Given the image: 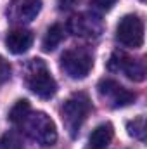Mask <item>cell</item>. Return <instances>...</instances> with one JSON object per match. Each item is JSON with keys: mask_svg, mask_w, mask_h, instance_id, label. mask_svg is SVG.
<instances>
[{"mask_svg": "<svg viewBox=\"0 0 147 149\" xmlns=\"http://www.w3.org/2000/svg\"><path fill=\"white\" fill-rule=\"evenodd\" d=\"M0 149H23V141L17 132L9 130L0 135Z\"/></svg>", "mask_w": 147, "mask_h": 149, "instance_id": "4fadbf2b", "label": "cell"}, {"mask_svg": "<svg viewBox=\"0 0 147 149\" xmlns=\"http://www.w3.org/2000/svg\"><path fill=\"white\" fill-rule=\"evenodd\" d=\"M26 87L42 99H50L57 92V81L42 59H31L24 68Z\"/></svg>", "mask_w": 147, "mask_h": 149, "instance_id": "7a4b0ae2", "label": "cell"}, {"mask_svg": "<svg viewBox=\"0 0 147 149\" xmlns=\"http://www.w3.org/2000/svg\"><path fill=\"white\" fill-rule=\"evenodd\" d=\"M118 0H92V5L97 9V10H102V12H107L111 10L114 5H116Z\"/></svg>", "mask_w": 147, "mask_h": 149, "instance_id": "2e32d148", "label": "cell"}, {"mask_svg": "<svg viewBox=\"0 0 147 149\" xmlns=\"http://www.w3.org/2000/svg\"><path fill=\"white\" fill-rule=\"evenodd\" d=\"M94 68V54L85 47L68 49L61 56V70L73 80H83Z\"/></svg>", "mask_w": 147, "mask_h": 149, "instance_id": "277c9868", "label": "cell"}, {"mask_svg": "<svg viewBox=\"0 0 147 149\" xmlns=\"http://www.w3.org/2000/svg\"><path fill=\"white\" fill-rule=\"evenodd\" d=\"M126 128H128V134H130L133 139L144 141V137H146V125H144V116H139V118H135L133 121H128Z\"/></svg>", "mask_w": 147, "mask_h": 149, "instance_id": "5bb4252c", "label": "cell"}, {"mask_svg": "<svg viewBox=\"0 0 147 149\" xmlns=\"http://www.w3.org/2000/svg\"><path fill=\"white\" fill-rule=\"evenodd\" d=\"M42 10V0H12L7 7V19L12 24H28Z\"/></svg>", "mask_w": 147, "mask_h": 149, "instance_id": "9c48e42d", "label": "cell"}, {"mask_svg": "<svg viewBox=\"0 0 147 149\" xmlns=\"http://www.w3.org/2000/svg\"><path fill=\"white\" fill-rule=\"evenodd\" d=\"M114 137V127L111 123H102L94 128V132L88 137V148L90 149H106Z\"/></svg>", "mask_w": 147, "mask_h": 149, "instance_id": "8fae6325", "label": "cell"}, {"mask_svg": "<svg viewBox=\"0 0 147 149\" xmlns=\"http://www.w3.org/2000/svg\"><path fill=\"white\" fill-rule=\"evenodd\" d=\"M68 30L74 37L81 38H97L102 33V21L99 16L90 12H81L73 16L68 21Z\"/></svg>", "mask_w": 147, "mask_h": 149, "instance_id": "ba28073f", "label": "cell"}, {"mask_svg": "<svg viewBox=\"0 0 147 149\" xmlns=\"http://www.w3.org/2000/svg\"><path fill=\"white\" fill-rule=\"evenodd\" d=\"M116 40L128 49H139L144 43V23L137 14H126L116 26Z\"/></svg>", "mask_w": 147, "mask_h": 149, "instance_id": "8992f818", "label": "cell"}, {"mask_svg": "<svg viewBox=\"0 0 147 149\" xmlns=\"http://www.w3.org/2000/svg\"><path fill=\"white\" fill-rule=\"evenodd\" d=\"M10 73H12V70H10V64L0 56V87L5 83V81H9V78H10Z\"/></svg>", "mask_w": 147, "mask_h": 149, "instance_id": "9a60e30c", "label": "cell"}, {"mask_svg": "<svg viewBox=\"0 0 147 149\" xmlns=\"http://www.w3.org/2000/svg\"><path fill=\"white\" fill-rule=\"evenodd\" d=\"M107 70L112 73H123L132 81H144L146 78V66L142 59L130 57L121 52H114L107 63Z\"/></svg>", "mask_w": 147, "mask_h": 149, "instance_id": "52a82bcc", "label": "cell"}, {"mask_svg": "<svg viewBox=\"0 0 147 149\" xmlns=\"http://www.w3.org/2000/svg\"><path fill=\"white\" fill-rule=\"evenodd\" d=\"M33 33L26 28H16L12 31L7 33L5 37V45L9 49V52L12 54H24L30 50V47L33 45Z\"/></svg>", "mask_w": 147, "mask_h": 149, "instance_id": "30bf717a", "label": "cell"}, {"mask_svg": "<svg viewBox=\"0 0 147 149\" xmlns=\"http://www.w3.org/2000/svg\"><path fill=\"white\" fill-rule=\"evenodd\" d=\"M142 2H144V0H142Z\"/></svg>", "mask_w": 147, "mask_h": 149, "instance_id": "ac0fdd59", "label": "cell"}, {"mask_svg": "<svg viewBox=\"0 0 147 149\" xmlns=\"http://www.w3.org/2000/svg\"><path fill=\"white\" fill-rule=\"evenodd\" d=\"M9 121L40 146H52L57 141V128L52 118L43 111H33L26 99H21L12 106Z\"/></svg>", "mask_w": 147, "mask_h": 149, "instance_id": "6da1fadb", "label": "cell"}, {"mask_svg": "<svg viewBox=\"0 0 147 149\" xmlns=\"http://www.w3.org/2000/svg\"><path fill=\"white\" fill-rule=\"evenodd\" d=\"M64 38H66V28H64L62 24L55 23V24H52V26L47 30L45 37L42 40V49H43L45 52H52V50H55V49L62 43Z\"/></svg>", "mask_w": 147, "mask_h": 149, "instance_id": "7c38bea8", "label": "cell"}, {"mask_svg": "<svg viewBox=\"0 0 147 149\" xmlns=\"http://www.w3.org/2000/svg\"><path fill=\"white\" fill-rule=\"evenodd\" d=\"M97 92H99V97L112 109L130 106L137 99L135 92L128 90L126 87H123L119 81H116L112 78H102L97 85Z\"/></svg>", "mask_w": 147, "mask_h": 149, "instance_id": "5b68a950", "label": "cell"}, {"mask_svg": "<svg viewBox=\"0 0 147 149\" xmlns=\"http://www.w3.org/2000/svg\"><path fill=\"white\" fill-rule=\"evenodd\" d=\"M92 111V102L90 97L85 92H74L69 99H66V102L61 108V118L62 123L68 130V134L71 137H76L81 125L85 123L88 113Z\"/></svg>", "mask_w": 147, "mask_h": 149, "instance_id": "3957f363", "label": "cell"}, {"mask_svg": "<svg viewBox=\"0 0 147 149\" xmlns=\"http://www.w3.org/2000/svg\"><path fill=\"white\" fill-rule=\"evenodd\" d=\"M80 0H57V5L61 10H71L74 5H78Z\"/></svg>", "mask_w": 147, "mask_h": 149, "instance_id": "e0dca14e", "label": "cell"}]
</instances>
